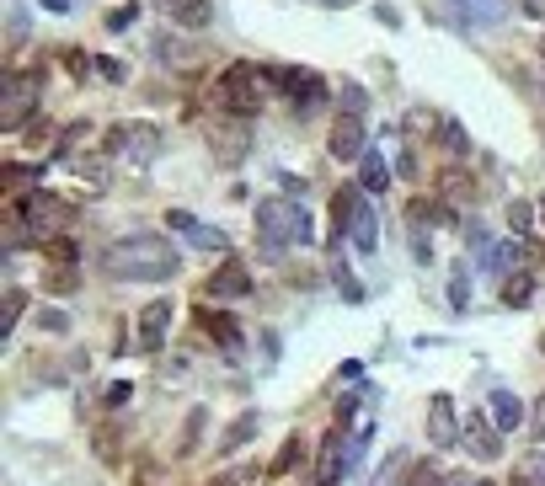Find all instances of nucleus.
I'll return each mask as SVG.
<instances>
[{"label": "nucleus", "instance_id": "nucleus-20", "mask_svg": "<svg viewBox=\"0 0 545 486\" xmlns=\"http://www.w3.org/2000/svg\"><path fill=\"white\" fill-rule=\"evenodd\" d=\"M155 54H161V65H171V70H193L198 65V59H204V54H198L193 49V43H182V38H155Z\"/></svg>", "mask_w": 545, "mask_h": 486}, {"label": "nucleus", "instance_id": "nucleus-15", "mask_svg": "<svg viewBox=\"0 0 545 486\" xmlns=\"http://www.w3.org/2000/svg\"><path fill=\"white\" fill-rule=\"evenodd\" d=\"M487 417H492L497 433H513V428H524V401L513 396L508 385H497L492 396H487Z\"/></svg>", "mask_w": 545, "mask_h": 486}, {"label": "nucleus", "instance_id": "nucleus-51", "mask_svg": "<svg viewBox=\"0 0 545 486\" xmlns=\"http://www.w3.org/2000/svg\"><path fill=\"white\" fill-rule=\"evenodd\" d=\"M54 129H49V118H33V123H27V139H33V145H38V139H49Z\"/></svg>", "mask_w": 545, "mask_h": 486}, {"label": "nucleus", "instance_id": "nucleus-32", "mask_svg": "<svg viewBox=\"0 0 545 486\" xmlns=\"http://www.w3.org/2000/svg\"><path fill=\"white\" fill-rule=\"evenodd\" d=\"M535 209H540V203H529V198H508V225L519 235H529V230H535Z\"/></svg>", "mask_w": 545, "mask_h": 486}, {"label": "nucleus", "instance_id": "nucleus-6", "mask_svg": "<svg viewBox=\"0 0 545 486\" xmlns=\"http://www.w3.org/2000/svg\"><path fill=\"white\" fill-rule=\"evenodd\" d=\"M161 129L155 123H113L107 129V150L113 155H123V161H134V166H150L155 155H161Z\"/></svg>", "mask_w": 545, "mask_h": 486}, {"label": "nucleus", "instance_id": "nucleus-38", "mask_svg": "<svg viewBox=\"0 0 545 486\" xmlns=\"http://www.w3.org/2000/svg\"><path fill=\"white\" fill-rule=\"evenodd\" d=\"M439 481H444V470L433 465V460H423V465L407 470V486H439Z\"/></svg>", "mask_w": 545, "mask_h": 486}, {"label": "nucleus", "instance_id": "nucleus-37", "mask_svg": "<svg viewBox=\"0 0 545 486\" xmlns=\"http://www.w3.org/2000/svg\"><path fill=\"white\" fill-rule=\"evenodd\" d=\"M188 241L198 246V252H225V235H220V230H214V225H198V230L188 235Z\"/></svg>", "mask_w": 545, "mask_h": 486}, {"label": "nucleus", "instance_id": "nucleus-23", "mask_svg": "<svg viewBox=\"0 0 545 486\" xmlns=\"http://www.w3.org/2000/svg\"><path fill=\"white\" fill-rule=\"evenodd\" d=\"M529 300H535V273H508L503 278V310H524Z\"/></svg>", "mask_w": 545, "mask_h": 486}, {"label": "nucleus", "instance_id": "nucleus-41", "mask_svg": "<svg viewBox=\"0 0 545 486\" xmlns=\"http://www.w3.org/2000/svg\"><path fill=\"white\" fill-rule=\"evenodd\" d=\"M129 396H134V385H129V380H118V385H107V390H102V406H107V412H118V406H129Z\"/></svg>", "mask_w": 545, "mask_h": 486}, {"label": "nucleus", "instance_id": "nucleus-43", "mask_svg": "<svg viewBox=\"0 0 545 486\" xmlns=\"http://www.w3.org/2000/svg\"><path fill=\"white\" fill-rule=\"evenodd\" d=\"M444 198H471V177H460V171H444Z\"/></svg>", "mask_w": 545, "mask_h": 486}, {"label": "nucleus", "instance_id": "nucleus-36", "mask_svg": "<svg viewBox=\"0 0 545 486\" xmlns=\"http://www.w3.org/2000/svg\"><path fill=\"white\" fill-rule=\"evenodd\" d=\"M134 22H139V6H113V11L102 17V27H107V33H129Z\"/></svg>", "mask_w": 545, "mask_h": 486}, {"label": "nucleus", "instance_id": "nucleus-30", "mask_svg": "<svg viewBox=\"0 0 545 486\" xmlns=\"http://www.w3.org/2000/svg\"><path fill=\"white\" fill-rule=\"evenodd\" d=\"M337 107H342V113H353V118H364V107H369V91L358 86V81H337Z\"/></svg>", "mask_w": 545, "mask_h": 486}, {"label": "nucleus", "instance_id": "nucleus-26", "mask_svg": "<svg viewBox=\"0 0 545 486\" xmlns=\"http://www.w3.org/2000/svg\"><path fill=\"white\" fill-rule=\"evenodd\" d=\"M439 145L449 155H471V134H465L460 118H439Z\"/></svg>", "mask_w": 545, "mask_h": 486}, {"label": "nucleus", "instance_id": "nucleus-52", "mask_svg": "<svg viewBox=\"0 0 545 486\" xmlns=\"http://www.w3.org/2000/svg\"><path fill=\"white\" fill-rule=\"evenodd\" d=\"M278 187H284L289 198H305V182H300V177H289V171H284V177H278Z\"/></svg>", "mask_w": 545, "mask_h": 486}, {"label": "nucleus", "instance_id": "nucleus-9", "mask_svg": "<svg viewBox=\"0 0 545 486\" xmlns=\"http://www.w3.org/2000/svg\"><path fill=\"white\" fill-rule=\"evenodd\" d=\"M460 433H465V422L455 417V396H428V444H439V449H455L460 444Z\"/></svg>", "mask_w": 545, "mask_h": 486}, {"label": "nucleus", "instance_id": "nucleus-34", "mask_svg": "<svg viewBox=\"0 0 545 486\" xmlns=\"http://www.w3.org/2000/svg\"><path fill=\"white\" fill-rule=\"evenodd\" d=\"M305 460V438L294 433V438H284V449H278V460H273V476H284V470H294Z\"/></svg>", "mask_w": 545, "mask_h": 486}, {"label": "nucleus", "instance_id": "nucleus-2", "mask_svg": "<svg viewBox=\"0 0 545 486\" xmlns=\"http://www.w3.org/2000/svg\"><path fill=\"white\" fill-rule=\"evenodd\" d=\"M257 230H262V246L278 257L284 246L310 241V214H305L300 198H262L257 203Z\"/></svg>", "mask_w": 545, "mask_h": 486}, {"label": "nucleus", "instance_id": "nucleus-7", "mask_svg": "<svg viewBox=\"0 0 545 486\" xmlns=\"http://www.w3.org/2000/svg\"><path fill=\"white\" fill-rule=\"evenodd\" d=\"M209 145H214V161H220V166H241L246 155H252V118L209 123Z\"/></svg>", "mask_w": 545, "mask_h": 486}, {"label": "nucleus", "instance_id": "nucleus-11", "mask_svg": "<svg viewBox=\"0 0 545 486\" xmlns=\"http://www.w3.org/2000/svg\"><path fill=\"white\" fill-rule=\"evenodd\" d=\"M342 476H348V433L332 422V433L321 438V460H316V481L321 486H337Z\"/></svg>", "mask_w": 545, "mask_h": 486}, {"label": "nucleus", "instance_id": "nucleus-49", "mask_svg": "<svg viewBox=\"0 0 545 486\" xmlns=\"http://www.w3.org/2000/svg\"><path fill=\"white\" fill-rule=\"evenodd\" d=\"M375 17H380L385 27H391V33H396V27H401V11L391 6V0H375Z\"/></svg>", "mask_w": 545, "mask_h": 486}, {"label": "nucleus", "instance_id": "nucleus-16", "mask_svg": "<svg viewBox=\"0 0 545 486\" xmlns=\"http://www.w3.org/2000/svg\"><path fill=\"white\" fill-rule=\"evenodd\" d=\"M348 241H353L364 257L380 252V219H375V209H369L364 198H358V209H353V219H348Z\"/></svg>", "mask_w": 545, "mask_h": 486}, {"label": "nucleus", "instance_id": "nucleus-24", "mask_svg": "<svg viewBox=\"0 0 545 486\" xmlns=\"http://www.w3.org/2000/svg\"><path fill=\"white\" fill-rule=\"evenodd\" d=\"M43 166H27V161H6L0 166V182H6V193H22V187H38Z\"/></svg>", "mask_w": 545, "mask_h": 486}, {"label": "nucleus", "instance_id": "nucleus-35", "mask_svg": "<svg viewBox=\"0 0 545 486\" xmlns=\"http://www.w3.org/2000/svg\"><path fill=\"white\" fill-rule=\"evenodd\" d=\"M22 310H27V294L11 284V289H6V316H0V337H11V326L22 321Z\"/></svg>", "mask_w": 545, "mask_h": 486}, {"label": "nucleus", "instance_id": "nucleus-4", "mask_svg": "<svg viewBox=\"0 0 545 486\" xmlns=\"http://www.w3.org/2000/svg\"><path fill=\"white\" fill-rule=\"evenodd\" d=\"M38 91H43V75L38 70H6L0 81V129H22V118L38 107Z\"/></svg>", "mask_w": 545, "mask_h": 486}, {"label": "nucleus", "instance_id": "nucleus-31", "mask_svg": "<svg viewBox=\"0 0 545 486\" xmlns=\"http://www.w3.org/2000/svg\"><path fill=\"white\" fill-rule=\"evenodd\" d=\"M332 278H337V289H342V300H348V305L364 300V289H358V278H353L348 262H342V252H332Z\"/></svg>", "mask_w": 545, "mask_h": 486}, {"label": "nucleus", "instance_id": "nucleus-25", "mask_svg": "<svg viewBox=\"0 0 545 486\" xmlns=\"http://www.w3.org/2000/svg\"><path fill=\"white\" fill-rule=\"evenodd\" d=\"M508 486H545V449H540V454H524V460L513 465Z\"/></svg>", "mask_w": 545, "mask_h": 486}, {"label": "nucleus", "instance_id": "nucleus-48", "mask_svg": "<svg viewBox=\"0 0 545 486\" xmlns=\"http://www.w3.org/2000/svg\"><path fill=\"white\" fill-rule=\"evenodd\" d=\"M22 33H27L22 11H11V22H6V49H17V43H22Z\"/></svg>", "mask_w": 545, "mask_h": 486}, {"label": "nucleus", "instance_id": "nucleus-21", "mask_svg": "<svg viewBox=\"0 0 545 486\" xmlns=\"http://www.w3.org/2000/svg\"><path fill=\"white\" fill-rule=\"evenodd\" d=\"M257 412H241L236 422H230V428L220 433V444H214V449H220V454H236V449H246V444H252V438H257Z\"/></svg>", "mask_w": 545, "mask_h": 486}, {"label": "nucleus", "instance_id": "nucleus-27", "mask_svg": "<svg viewBox=\"0 0 545 486\" xmlns=\"http://www.w3.org/2000/svg\"><path fill=\"white\" fill-rule=\"evenodd\" d=\"M449 310L455 316L471 310V273H465V262H455V273H449Z\"/></svg>", "mask_w": 545, "mask_h": 486}, {"label": "nucleus", "instance_id": "nucleus-45", "mask_svg": "<svg viewBox=\"0 0 545 486\" xmlns=\"http://www.w3.org/2000/svg\"><path fill=\"white\" fill-rule=\"evenodd\" d=\"M65 70L75 75V81H86V75L97 70V65H91V54H65Z\"/></svg>", "mask_w": 545, "mask_h": 486}, {"label": "nucleus", "instance_id": "nucleus-18", "mask_svg": "<svg viewBox=\"0 0 545 486\" xmlns=\"http://www.w3.org/2000/svg\"><path fill=\"white\" fill-rule=\"evenodd\" d=\"M198 326H204V337H209V342H220L230 358L241 353V326L230 321V316H209V310H198Z\"/></svg>", "mask_w": 545, "mask_h": 486}, {"label": "nucleus", "instance_id": "nucleus-19", "mask_svg": "<svg viewBox=\"0 0 545 486\" xmlns=\"http://www.w3.org/2000/svg\"><path fill=\"white\" fill-rule=\"evenodd\" d=\"M481 262H487V273H503V278H508V273H524L529 252H524V241H497Z\"/></svg>", "mask_w": 545, "mask_h": 486}, {"label": "nucleus", "instance_id": "nucleus-55", "mask_svg": "<svg viewBox=\"0 0 545 486\" xmlns=\"http://www.w3.org/2000/svg\"><path fill=\"white\" fill-rule=\"evenodd\" d=\"M439 486H476V481H465V476H460V470H455V476H444Z\"/></svg>", "mask_w": 545, "mask_h": 486}, {"label": "nucleus", "instance_id": "nucleus-54", "mask_svg": "<svg viewBox=\"0 0 545 486\" xmlns=\"http://www.w3.org/2000/svg\"><path fill=\"white\" fill-rule=\"evenodd\" d=\"M43 11H70V0H38Z\"/></svg>", "mask_w": 545, "mask_h": 486}, {"label": "nucleus", "instance_id": "nucleus-17", "mask_svg": "<svg viewBox=\"0 0 545 486\" xmlns=\"http://www.w3.org/2000/svg\"><path fill=\"white\" fill-rule=\"evenodd\" d=\"M166 17H171V27H182V33H204L214 22V6L209 0H166Z\"/></svg>", "mask_w": 545, "mask_h": 486}, {"label": "nucleus", "instance_id": "nucleus-50", "mask_svg": "<svg viewBox=\"0 0 545 486\" xmlns=\"http://www.w3.org/2000/svg\"><path fill=\"white\" fill-rule=\"evenodd\" d=\"M396 171H401V177H417V150H401V161H396Z\"/></svg>", "mask_w": 545, "mask_h": 486}, {"label": "nucleus", "instance_id": "nucleus-28", "mask_svg": "<svg viewBox=\"0 0 545 486\" xmlns=\"http://www.w3.org/2000/svg\"><path fill=\"white\" fill-rule=\"evenodd\" d=\"M107 161H113V150H102V155H75V171H81V177L91 182V187H107Z\"/></svg>", "mask_w": 545, "mask_h": 486}, {"label": "nucleus", "instance_id": "nucleus-13", "mask_svg": "<svg viewBox=\"0 0 545 486\" xmlns=\"http://www.w3.org/2000/svg\"><path fill=\"white\" fill-rule=\"evenodd\" d=\"M252 294V273H246V262L230 257L220 273H209V284H204V300H246Z\"/></svg>", "mask_w": 545, "mask_h": 486}, {"label": "nucleus", "instance_id": "nucleus-10", "mask_svg": "<svg viewBox=\"0 0 545 486\" xmlns=\"http://www.w3.org/2000/svg\"><path fill=\"white\" fill-rule=\"evenodd\" d=\"M460 438H465V449H471L481 465H492L497 454H503V433H497L492 417H481V412H465V433Z\"/></svg>", "mask_w": 545, "mask_h": 486}, {"label": "nucleus", "instance_id": "nucleus-33", "mask_svg": "<svg viewBox=\"0 0 545 486\" xmlns=\"http://www.w3.org/2000/svg\"><path fill=\"white\" fill-rule=\"evenodd\" d=\"M204 422H209V412H204V406H198V412H193L188 422H182V438H177V454H193V449H198V438H204Z\"/></svg>", "mask_w": 545, "mask_h": 486}, {"label": "nucleus", "instance_id": "nucleus-22", "mask_svg": "<svg viewBox=\"0 0 545 486\" xmlns=\"http://www.w3.org/2000/svg\"><path fill=\"white\" fill-rule=\"evenodd\" d=\"M358 187H364V193H385V187H391V166L380 161V150H364V161H358Z\"/></svg>", "mask_w": 545, "mask_h": 486}, {"label": "nucleus", "instance_id": "nucleus-40", "mask_svg": "<svg viewBox=\"0 0 545 486\" xmlns=\"http://www.w3.org/2000/svg\"><path fill=\"white\" fill-rule=\"evenodd\" d=\"M38 326H43V332H54V337H65L70 332V316H65V310H38Z\"/></svg>", "mask_w": 545, "mask_h": 486}, {"label": "nucleus", "instance_id": "nucleus-56", "mask_svg": "<svg viewBox=\"0 0 545 486\" xmlns=\"http://www.w3.org/2000/svg\"><path fill=\"white\" fill-rule=\"evenodd\" d=\"M540 428H545V396H540Z\"/></svg>", "mask_w": 545, "mask_h": 486}, {"label": "nucleus", "instance_id": "nucleus-8", "mask_svg": "<svg viewBox=\"0 0 545 486\" xmlns=\"http://www.w3.org/2000/svg\"><path fill=\"white\" fill-rule=\"evenodd\" d=\"M326 150H332V161H364V150H369V129H364V118H353V113H337L332 123V134H326Z\"/></svg>", "mask_w": 545, "mask_h": 486}, {"label": "nucleus", "instance_id": "nucleus-3", "mask_svg": "<svg viewBox=\"0 0 545 486\" xmlns=\"http://www.w3.org/2000/svg\"><path fill=\"white\" fill-rule=\"evenodd\" d=\"M214 97H220V107L230 118H257V107H262V70L246 65V59H236V65L214 81Z\"/></svg>", "mask_w": 545, "mask_h": 486}, {"label": "nucleus", "instance_id": "nucleus-12", "mask_svg": "<svg viewBox=\"0 0 545 486\" xmlns=\"http://www.w3.org/2000/svg\"><path fill=\"white\" fill-rule=\"evenodd\" d=\"M455 6V17L465 33H487V27H503L508 22V6L503 0H449Z\"/></svg>", "mask_w": 545, "mask_h": 486}, {"label": "nucleus", "instance_id": "nucleus-57", "mask_svg": "<svg viewBox=\"0 0 545 486\" xmlns=\"http://www.w3.org/2000/svg\"><path fill=\"white\" fill-rule=\"evenodd\" d=\"M540 219H545V198H540Z\"/></svg>", "mask_w": 545, "mask_h": 486}, {"label": "nucleus", "instance_id": "nucleus-29", "mask_svg": "<svg viewBox=\"0 0 545 486\" xmlns=\"http://www.w3.org/2000/svg\"><path fill=\"white\" fill-rule=\"evenodd\" d=\"M43 257L59 262V268H70V262L81 257V246H75V235L65 230V235H49V241H43Z\"/></svg>", "mask_w": 545, "mask_h": 486}, {"label": "nucleus", "instance_id": "nucleus-46", "mask_svg": "<svg viewBox=\"0 0 545 486\" xmlns=\"http://www.w3.org/2000/svg\"><path fill=\"white\" fill-rule=\"evenodd\" d=\"M166 225H171V230H182V235H193V230H198V219H193L188 209H171V214H166Z\"/></svg>", "mask_w": 545, "mask_h": 486}, {"label": "nucleus", "instance_id": "nucleus-44", "mask_svg": "<svg viewBox=\"0 0 545 486\" xmlns=\"http://www.w3.org/2000/svg\"><path fill=\"white\" fill-rule=\"evenodd\" d=\"M460 235H465V246H471V252H481V257H487V252H492V246H487V230H481V225H476V219H471V225H465Z\"/></svg>", "mask_w": 545, "mask_h": 486}, {"label": "nucleus", "instance_id": "nucleus-1", "mask_svg": "<svg viewBox=\"0 0 545 486\" xmlns=\"http://www.w3.org/2000/svg\"><path fill=\"white\" fill-rule=\"evenodd\" d=\"M102 268L113 278H129V284H171L182 273V257L166 235L155 230H139V235H123L102 252Z\"/></svg>", "mask_w": 545, "mask_h": 486}, {"label": "nucleus", "instance_id": "nucleus-39", "mask_svg": "<svg viewBox=\"0 0 545 486\" xmlns=\"http://www.w3.org/2000/svg\"><path fill=\"white\" fill-rule=\"evenodd\" d=\"M75 289H81V273L75 268H54L49 273V294H75Z\"/></svg>", "mask_w": 545, "mask_h": 486}, {"label": "nucleus", "instance_id": "nucleus-42", "mask_svg": "<svg viewBox=\"0 0 545 486\" xmlns=\"http://www.w3.org/2000/svg\"><path fill=\"white\" fill-rule=\"evenodd\" d=\"M97 75H102V81H129V65H123V59H97Z\"/></svg>", "mask_w": 545, "mask_h": 486}, {"label": "nucleus", "instance_id": "nucleus-53", "mask_svg": "<svg viewBox=\"0 0 545 486\" xmlns=\"http://www.w3.org/2000/svg\"><path fill=\"white\" fill-rule=\"evenodd\" d=\"M524 6V17H535V22H545V0H519Z\"/></svg>", "mask_w": 545, "mask_h": 486}, {"label": "nucleus", "instance_id": "nucleus-14", "mask_svg": "<svg viewBox=\"0 0 545 486\" xmlns=\"http://www.w3.org/2000/svg\"><path fill=\"white\" fill-rule=\"evenodd\" d=\"M171 300H150L145 310H139V348L145 353H161L166 348V332H171Z\"/></svg>", "mask_w": 545, "mask_h": 486}, {"label": "nucleus", "instance_id": "nucleus-5", "mask_svg": "<svg viewBox=\"0 0 545 486\" xmlns=\"http://www.w3.org/2000/svg\"><path fill=\"white\" fill-rule=\"evenodd\" d=\"M22 219H27V230L33 235H65L70 225H75V203L70 198H59V193H49V187H33L27 193V203H22Z\"/></svg>", "mask_w": 545, "mask_h": 486}, {"label": "nucleus", "instance_id": "nucleus-47", "mask_svg": "<svg viewBox=\"0 0 545 486\" xmlns=\"http://www.w3.org/2000/svg\"><path fill=\"white\" fill-rule=\"evenodd\" d=\"M412 257L423 262V268L433 262V241H428V230H417V235H412Z\"/></svg>", "mask_w": 545, "mask_h": 486}]
</instances>
